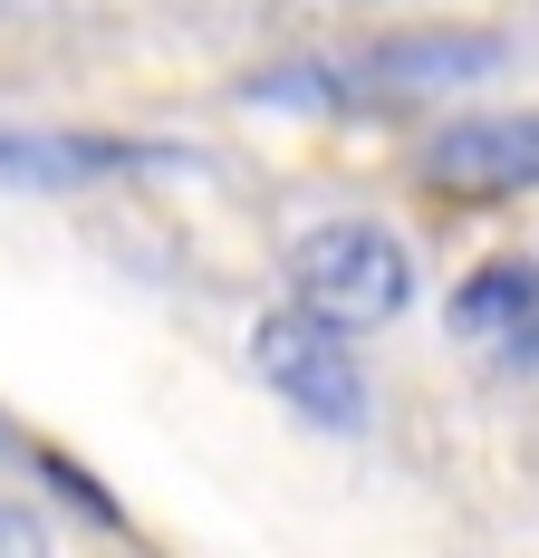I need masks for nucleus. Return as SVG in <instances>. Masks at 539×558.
<instances>
[{
	"label": "nucleus",
	"instance_id": "obj_1",
	"mask_svg": "<svg viewBox=\"0 0 539 558\" xmlns=\"http://www.w3.org/2000/svg\"><path fill=\"white\" fill-rule=\"evenodd\" d=\"M501 68V29H385L347 58L319 68H270L251 97H309V107H415V97H453Z\"/></svg>",
	"mask_w": 539,
	"mask_h": 558
},
{
	"label": "nucleus",
	"instance_id": "obj_2",
	"mask_svg": "<svg viewBox=\"0 0 539 558\" xmlns=\"http://www.w3.org/2000/svg\"><path fill=\"white\" fill-rule=\"evenodd\" d=\"M289 308H309V318H327V328H347V337L395 328L415 308V251L385 222H357V213L309 222L289 241Z\"/></svg>",
	"mask_w": 539,
	"mask_h": 558
},
{
	"label": "nucleus",
	"instance_id": "obj_3",
	"mask_svg": "<svg viewBox=\"0 0 539 558\" xmlns=\"http://www.w3.org/2000/svg\"><path fill=\"white\" fill-rule=\"evenodd\" d=\"M251 366L279 404H299L319 424H367V376L347 356V328H327L309 308H270L261 337H251Z\"/></svg>",
	"mask_w": 539,
	"mask_h": 558
},
{
	"label": "nucleus",
	"instance_id": "obj_4",
	"mask_svg": "<svg viewBox=\"0 0 539 558\" xmlns=\"http://www.w3.org/2000/svg\"><path fill=\"white\" fill-rule=\"evenodd\" d=\"M424 193L443 203H501V193H530L539 183V116L530 107H491V116H453L443 135H424Z\"/></svg>",
	"mask_w": 539,
	"mask_h": 558
},
{
	"label": "nucleus",
	"instance_id": "obj_5",
	"mask_svg": "<svg viewBox=\"0 0 539 558\" xmlns=\"http://www.w3.org/2000/svg\"><path fill=\"white\" fill-rule=\"evenodd\" d=\"M453 337L482 347L491 366H511V376L539 366V260L501 251L482 270H463V289H453Z\"/></svg>",
	"mask_w": 539,
	"mask_h": 558
},
{
	"label": "nucleus",
	"instance_id": "obj_6",
	"mask_svg": "<svg viewBox=\"0 0 539 558\" xmlns=\"http://www.w3.org/2000/svg\"><path fill=\"white\" fill-rule=\"evenodd\" d=\"M107 165H135V155L97 135H0V183H87Z\"/></svg>",
	"mask_w": 539,
	"mask_h": 558
},
{
	"label": "nucleus",
	"instance_id": "obj_7",
	"mask_svg": "<svg viewBox=\"0 0 539 558\" xmlns=\"http://www.w3.org/2000/svg\"><path fill=\"white\" fill-rule=\"evenodd\" d=\"M0 558H49V530H39L20 501H0Z\"/></svg>",
	"mask_w": 539,
	"mask_h": 558
}]
</instances>
